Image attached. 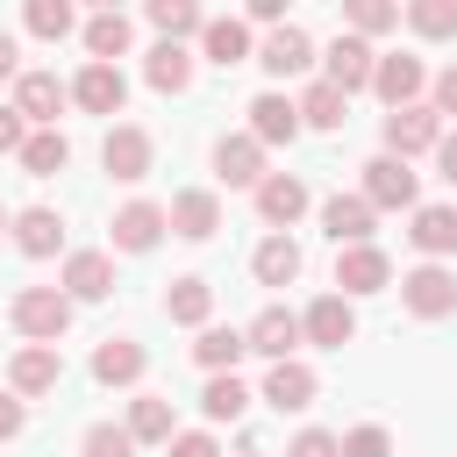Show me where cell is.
Wrapping results in <instances>:
<instances>
[{
    "mask_svg": "<svg viewBox=\"0 0 457 457\" xmlns=\"http://www.w3.org/2000/svg\"><path fill=\"white\" fill-rule=\"evenodd\" d=\"M214 179L257 193V186H264V143H257V136H221V143H214Z\"/></svg>",
    "mask_w": 457,
    "mask_h": 457,
    "instance_id": "cell-12",
    "label": "cell"
},
{
    "mask_svg": "<svg viewBox=\"0 0 457 457\" xmlns=\"http://www.w3.org/2000/svg\"><path fill=\"white\" fill-rule=\"evenodd\" d=\"M200 50H207V64H221V71H228V64H250V57H257V50H250V29H243L236 14H214V21L200 29Z\"/></svg>",
    "mask_w": 457,
    "mask_h": 457,
    "instance_id": "cell-25",
    "label": "cell"
},
{
    "mask_svg": "<svg viewBox=\"0 0 457 457\" xmlns=\"http://www.w3.org/2000/svg\"><path fill=\"white\" fill-rule=\"evenodd\" d=\"M21 421H29V407H21V393L7 386V393H0V443H14V436H21Z\"/></svg>",
    "mask_w": 457,
    "mask_h": 457,
    "instance_id": "cell-45",
    "label": "cell"
},
{
    "mask_svg": "<svg viewBox=\"0 0 457 457\" xmlns=\"http://www.w3.org/2000/svg\"><path fill=\"white\" fill-rule=\"evenodd\" d=\"M343 457H393V436H386L378 421H364V428L343 436Z\"/></svg>",
    "mask_w": 457,
    "mask_h": 457,
    "instance_id": "cell-41",
    "label": "cell"
},
{
    "mask_svg": "<svg viewBox=\"0 0 457 457\" xmlns=\"http://www.w3.org/2000/svg\"><path fill=\"white\" fill-rule=\"evenodd\" d=\"M0 79H21V71H14V36H7V29H0Z\"/></svg>",
    "mask_w": 457,
    "mask_h": 457,
    "instance_id": "cell-49",
    "label": "cell"
},
{
    "mask_svg": "<svg viewBox=\"0 0 457 457\" xmlns=\"http://www.w3.org/2000/svg\"><path fill=\"white\" fill-rule=\"evenodd\" d=\"M421 86H428L421 57H378V71H371V93H378L386 107H414V100H421Z\"/></svg>",
    "mask_w": 457,
    "mask_h": 457,
    "instance_id": "cell-20",
    "label": "cell"
},
{
    "mask_svg": "<svg viewBox=\"0 0 457 457\" xmlns=\"http://www.w3.org/2000/svg\"><path fill=\"white\" fill-rule=\"evenodd\" d=\"M143 364H150V357H143L136 336H107V343L93 350V378H100V386H136Z\"/></svg>",
    "mask_w": 457,
    "mask_h": 457,
    "instance_id": "cell-23",
    "label": "cell"
},
{
    "mask_svg": "<svg viewBox=\"0 0 457 457\" xmlns=\"http://www.w3.org/2000/svg\"><path fill=\"white\" fill-rule=\"evenodd\" d=\"M400 300H407V314L443 321V314H457V278H450L443 264H414V271L400 278Z\"/></svg>",
    "mask_w": 457,
    "mask_h": 457,
    "instance_id": "cell-4",
    "label": "cell"
},
{
    "mask_svg": "<svg viewBox=\"0 0 457 457\" xmlns=\"http://www.w3.org/2000/svg\"><path fill=\"white\" fill-rule=\"evenodd\" d=\"M171 457H221V443H214L207 428H179V436H171Z\"/></svg>",
    "mask_w": 457,
    "mask_h": 457,
    "instance_id": "cell-44",
    "label": "cell"
},
{
    "mask_svg": "<svg viewBox=\"0 0 457 457\" xmlns=\"http://www.w3.org/2000/svg\"><path fill=\"white\" fill-rule=\"evenodd\" d=\"M343 21H350V36H386V29H400V0H343Z\"/></svg>",
    "mask_w": 457,
    "mask_h": 457,
    "instance_id": "cell-39",
    "label": "cell"
},
{
    "mask_svg": "<svg viewBox=\"0 0 457 457\" xmlns=\"http://www.w3.org/2000/svg\"><path fill=\"white\" fill-rule=\"evenodd\" d=\"M57 243H64L57 207H21V214H14V250H21V257H57Z\"/></svg>",
    "mask_w": 457,
    "mask_h": 457,
    "instance_id": "cell-27",
    "label": "cell"
},
{
    "mask_svg": "<svg viewBox=\"0 0 457 457\" xmlns=\"http://www.w3.org/2000/svg\"><path fill=\"white\" fill-rule=\"evenodd\" d=\"M250 136L271 150V143H293L300 136V100H286V93H257L250 100Z\"/></svg>",
    "mask_w": 457,
    "mask_h": 457,
    "instance_id": "cell-21",
    "label": "cell"
},
{
    "mask_svg": "<svg viewBox=\"0 0 457 457\" xmlns=\"http://www.w3.org/2000/svg\"><path fill=\"white\" fill-rule=\"evenodd\" d=\"M100 164H107V179H121V186L150 179V129L114 121V129H107V143H100Z\"/></svg>",
    "mask_w": 457,
    "mask_h": 457,
    "instance_id": "cell-5",
    "label": "cell"
},
{
    "mask_svg": "<svg viewBox=\"0 0 457 457\" xmlns=\"http://www.w3.org/2000/svg\"><path fill=\"white\" fill-rule=\"evenodd\" d=\"M428 107H436V114H457V64H450V71H436V86H428Z\"/></svg>",
    "mask_w": 457,
    "mask_h": 457,
    "instance_id": "cell-46",
    "label": "cell"
},
{
    "mask_svg": "<svg viewBox=\"0 0 457 457\" xmlns=\"http://www.w3.org/2000/svg\"><path fill=\"white\" fill-rule=\"evenodd\" d=\"M243 407H250V386H243L236 371H207V386H200V414H207V421H243Z\"/></svg>",
    "mask_w": 457,
    "mask_h": 457,
    "instance_id": "cell-32",
    "label": "cell"
},
{
    "mask_svg": "<svg viewBox=\"0 0 457 457\" xmlns=\"http://www.w3.org/2000/svg\"><path fill=\"white\" fill-rule=\"evenodd\" d=\"M114 250H157V236L171 228V214L157 207V200H129V207H114Z\"/></svg>",
    "mask_w": 457,
    "mask_h": 457,
    "instance_id": "cell-15",
    "label": "cell"
},
{
    "mask_svg": "<svg viewBox=\"0 0 457 457\" xmlns=\"http://www.w3.org/2000/svg\"><path fill=\"white\" fill-rule=\"evenodd\" d=\"M257 214H264L271 228H293V221L307 214V179H293V171H264V186H257Z\"/></svg>",
    "mask_w": 457,
    "mask_h": 457,
    "instance_id": "cell-19",
    "label": "cell"
},
{
    "mask_svg": "<svg viewBox=\"0 0 457 457\" xmlns=\"http://www.w3.org/2000/svg\"><path fill=\"white\" fill-rule=\"evenodd\" d=\"M171 236H186V243H207L214 228H221V200L207 193V186H186V193H171Z\"/></svg>",
    "mask_w": 457,
    "mask_h": 457,
    "instance_id": "cell-14",
    "label": "cell"
},
{
    "mask_svg": "<svg viewBox=\"0 0 457 457\" xmlns=\"http://www.w3.org/2000/svg\"><path fill=\"white\" fill-rule=\"evenodd\" d=\"M93 7H100V14H121V0H93Z\"/></svg>",
    "mask_w": 457,
    "mask_h": 457,
    "instance_id": "cell-50",
    "label": "cell"
},
{
    "mask_svg": "<svg viewBox=\"0 0 457 457\" xmlns=\"http://www.w3.org/2000/svg\"><path fill=\"white\" fill-rule=\"evenodd\" d=\"M143 14H150V29H157V36H171V43H186V36H200V29H207L200 0H143Z\"/></svg>",
    "mask_w": 457,
    "mask_h": 457,
    "instance_id": "cell-35",
    "label": "cell"
},
{
    "mask_svg": "<svg viewBox=\"0 0 457 457\" xmlns=\"http://www.w3.org/2000/svg\"><path fill=\"white\" fill-rule=\"evenodd\" d=\"M243 7H250V21H271V29H278V21H286V7H293V0H243Z\"/></svg>",
    "mask_w": 457,
    "mask_h": 457,
    "instance_id": "cell-48",
    "label": "cell"
},
{
    "mask_svg": "<svg viewBox=\"0 0 457 457\" xmlns=\"http://www.w3.org/2000/svg\"><path fill=\"white\" fill-rule=\"evenodd\" d=\"M243 336H250V350H257V357H271V364H278V357H293V350L307 343V328H300V314H293V307H264Z\"/></svg>",
    "mask_w": 457,
    "mask_h": 457,
    "instance_id": "cell-17",
    "label": "cell"
},
{
    "mask_svg": "<svg viewBox=\"0 0 457 457\" xmlns=\"http://www.w3.org/2000/svg\"><path fill=\"white\" fill-rule=\"evenodd\" d=\"M21 29L43 36V43H64V36L79 29V7H71V0H21Z\"/></svg>",
    "mask_w": 457,
    "mask_h": 457,
    "instance_id": "cell-34",
    "label": "cell"
},
{
    "mask_svg": "<svg viewBox=\"0 0 457 457\" xmlns=\"http://www.w3.org/2000/svg\"><path fill=\"white\" fill-rule=\"evenodd\" d=\"M79 450H86V457H136V450H143V443H136V436H129V421H121V428H114V421H93V428H86V443H79Z\"/></svg>",
    "mask_w": 457,
    "mask_h": 457,
    "instance_id": "cell-40",
    "label": "cell"
},
{
    "mask_svg": "<svg viewBox=\"0 0 457 457\" xmlns=\"http://www.w3.org/2000/svg\"><path fill=\"white\" fill-rule=\"evenodd\" d=\"M343 121H350V93L328 86V79H314L300 93V129H343Z\"/></svg>",
    "mask_w": 457,
    "mask_h": 457,
    "instance_id": "cell-30",
    "label": "cell"
},
{
    "mask_svg": "<svg viewBox=\"0 0 457 457\" xmlns=\"http://www.w3.org/2000/svg\"><path fill=\"white\" fill-rule=\"evenodd\" d=\"M71 100H79L86 114H121V107H129V79H121V64H86V71L71 79Z\"/></svg>",
    "mask_w": 457,
    "mask_h": 457,
    "instance_id": "cell-11",
    "label": "cell"
},
{
    "mask_svg": "<svg viewBox=\"0 0 457 457\" xmlns=\"http://www.w3.org/2000/svg\"><path fill=\"white\" fill-rule=\"evenodd\" d=\"M371 71H378V50H371V36H336L328 50H321V79L328 86H343V93H364L371 86Z\"/></svg>",
    "mask_w": 457,
    "mask_h": 457,
    "instance_id": "cell-2",
    "label": "cell"
},
{
    "mask_svg": "<svg viewBox=\"0 0 457 457\" xmlns=\"http://www.w3.org/2000/svg\"><path fill=\"white\" fill-rule=\"evenodd\" d=\"M164 314H171L179 328H207V314H214V286H207V278H171V286H164Z\"/></svg>",
    "mask_w": 457,
    "mask_h": 457,
    "instance_id": "cell-29",
    "label": "cell"
},
{
    "mask_svg": "<svg viewBox=\"0 0 457 457\" xmlns=\"http://www.w3.org/2000/svg\"><path fill=\"white\" fill-rule=\"evenodd\" d=\"M286 457H343V436H328V428H300V436L286 443Z\"/></svg>",
    "mask_w": 457,
    "mask_h": 457,
    "instance_id": "cell-42",
    "label": "cell"
},
{
    "mask_svg": "<svg viewBox=\"0 0 457 457\" xmlns=\"http://www.w3.org/2000/svg\"><path fill=\"white\" fill-rule=\"evenodd\" d=\"M364 200H371V207H414V171H407V157L378 150V157L364 164Z\"/></svg>",
    "mask_w": 457,
    "mask_h": 457,
    "instance_id": "cell-13",
    "label": "cell"
},
{
    "mask_svg": "<svg viewBox=\"0 0 457 457\" xmlns=\"http://www.w3.org/2000/svg\"><path fill=\"white\" fill-rule=\"evenodd\" d=\"M257 64H264L271 79H300V71L314 64V36H307V29H293V21H278V29L257 43Z\"/></svg>",
    "mask_w": 457,
    "mask_h": 457,
    "instance_id": "cell-9",
    "label": "cell"
},
{
    "mask_svg": "<svg viewBox=\"0 0 457 457\" xmlns=\"http://www.w3.org/2000/svg\"><path fill=\"white\" fill-rule=\"evenodd\" d=\"M21 143H29V114L0 107V157H21Z\"/></svg>",
    "mask_w": 457,
    "mask_h": 457,
    "instance_id": "cell-43",
    "label": "cell"
},
{
    "mask_svg": "<svg viewBox=\"0 0 457 457\" xmlns=\"http://www.w3.org/2000/svg\"><path fill=\"white\" fill-rule=\"evenodd\" d=\"M386 278H393V257H386L378 243H350V250H336V286H343V300H357V293H386Z\"/></svg>",
    "mask_w": 457,
    "mask_h": 457,
    "instance_id": "cell-6",
    "label": "cell"
},
{
    "mask_svg": "<svg viewBox=\"0 0 457 457\" xmlns=\"http://www.w3.org/2000/svg\"><path fill=\"white\" fill-rule=\"evenodd\" d=\"M407 243L436 264V257H457V207H414V228Z\"/></svg>",
    "mask_w": 457,
    "mask_h": 457,
    "instance_id": "cell-24",
    "label": "cell"
},
{
    "mask_svg": "<svg viewBox=\"0 0 457 457\" xmlns=\"http://www.w3.org/2000/svg\"><path fill=\"white\" fill-rule=\"evenodd\" d=\"M371 221H378V207H371L364 193H328V200H321V228H328V243H336V250L371 243Z\"/></svg>",
    "mask_w": 457,
    "mask_h": 457,
    "instance_id": "cell-7",
    "label": "cell"
},
{
    "mask_svg": "<svg viewBox=\"0 0 457 457\" xmlns=\"http://www.w3.org/2000/svg\"><path fill=\"white\" fill-rule=\"evenodd\" d=\"M64 164H71L64 129H29V143H21V171H29V179H57Z\"/></svg>",
    "mask_w": 457,
    "mask_h": 457,
    "instance_id": "cell-31",
    "label": "cell"
},
{
    "mask_svg": "<svg viewBox=\"0 0 457 457\" xmlns=\"http://www.w3.org/2000/svg\"><path fill=\"white\" fill-rule=\"evenodd\" d=\"M71 100V86L57 71H21L14 79V107L29 114V129H57V107Z\"/></svg>",
    "mask_w": 457,
    "mask_h": 457,
    "instance_id": "cell-10",
    "label": "cell"
},
{
    "mask_svg": "<svg viewBox=\"0 0 457 457\" xmlns=\"http://www.w3.org/2000/svg\"><path fill=\"white\" fill-rule=\"evenodd\" d=\"M243 457H264V450H243Z\"/></svg>",
    "mask_w": 457,
    "mask_h": 457,
    "instance_id": "cell-52",
    "label": "cell"
},
{
    "mask_svg": "<svg viewBox=\"0 0 457 457\" xmlns=\"http://www.w3.org/2000/svg\"><path fill=\"white\" fill-rule=\"evenodd\" d=\"M64 293L71 300H107L114 293V257L107 250H71L64 257Z\"/></svg>",
    "mask_w": 457,
    "mask_h": 457,
    "instance_id": "cell-22",
    "label": "cell"
},
{
    "mask_svg": "<svg viewBox=\"0 0 457 457\" xmlns=\"http://www.w3.org/2000/svg\"><path fill=\"white\" fill-rule=\"evenodd\" d=\"M436 143H443V114H436L428 100L386 114V150H393V157H421V150H436Z\"/></svg>",
    "mask_w": 457,
    "mask_h": 457,
    "instance_id": "cell-3",
    "label": "cell"
},
{
    "mask_svg": "<svg viewBox=\"0 0 457 457\" xmlns=\"http://www.w3.org/2000/svg\"><path fill=\"white\" fill-rule=\"evenodd\" d=\"M436 171L457 186V129H443V143H436Z\"/></svg>",
    "mask_w": 457,
    "mask_h": 457,
    "instance_id": "cell-47",
    "label": "cell"
},
{
    "mask_svg": "<svg viewBox=\"0 0 457 457\" xmlns=\"http://www.w3.org/2000/svg\"><path fill=\"white\" fill-rule=\"evenodd\" d=\"M407 29L428 36V43H450L457 36V0H407Z\"/></svg>",
    "mask_w": 457,
    "mask_h": 457,
    "instance_id": "cell-38",
    "label": "cell"
},
{
    "mask_svg": "<svg viewBox=\"0 0 457 457\" xmlns=\"http://www.w3.org/2000/svg\"><path fill=\"white\" fill-rule=\"evenodd\" d=\"M129 436H136V443H171V436H179V421H171V400H164V393H143V400H129Z\"/></svg>",
    "mask_w": 457,
    "mask_h": 457,
    "instance_id": "cell-33",
    "label": "cell"
},
{
    "mask_svg": "<svg viewBox=\"0 0 457 457\" xmlns=\"http://www.w3.org/2000/svg\"><path fill=\"white\" fill-rule=\"evenodd\" d=\"M250 350V336L243 328H200V343H193V357H200V371H236V357Z\"/></svg>",
    "mask_w": 457,
    "mask_h": 457,
    "instance_id": "cell-37",
    "label": "cell"
},
{
    "mask_svg": "<svg viewBox=\"0 0 457 457\" xmlns=\"http://www.w3.org/2000/svg\"><path fill=\"white\" fill-rule=\"evenodd\" d=\"M129 43H136L129 14H93V21H86V50H93V64H114V57H129Z\"/></svg>",
    "mask_w": 457,
    "mask_h": 457,
    "instance_id": "cell-36",
    "label": "cell"
},
{
    "mask_svg": "<svg viewBox=\"0 0 457 457\" xmlns=\"http://www.w3.org/2000/svg\"><path fill=\"white\" fill-rule=\"evenodd\" d=\"M300 328H307V343H321V350H343V343L357 336V307H350L343 293H321V300L300 314Z\"/></svg>",
    "mask_w": 457,
    "mask_h": 457,
    "instance_id": "cell-16",
    "label": "cell"
},
{
    "mask_svg": "<svg viewBox=\"0 0 457 457\" xmlns=\"http://www.w3.org/2000/svg\"><path fill=\"white\" fill-rule=\"evenodd\" d=\"M57 378H64V357H57V343H21V350H14V364H7V386H14L21 400H36V393H57Z\"/></svg>",
    "mask_w": 457,
    "mask_h": 457,
    "instance_id": "cell-8",
    "label": "cell"
},
{
    "mask_svg": "<svg viewBox=\"0 0 457 457\" xmlns=\"http://www.w3.org/2000/svg\"><path fill=\"white\" fill-rule=\"evenodd\" d=\"M143 79H150L157 93H186V86H193V50L171 43V36H157V50L143 57Z\"/></svg>",
    "mask_w": 457,
    "mask_h": 457,
    "instance_id": "cell-26",
    "label": "cell"
},
{
    "mask_svg": "<svg viewBox=\"0 0 457 457\" xmlns=\"http://www.w3.org/2000/svg\"><path fill=\"white\" fill-rule=\"evenodd\" d=\"M0 236H14V214H7V207H0Z\"/></svg>",
    "mask_w": 457,
    "mask_h": 457,
    "instance_id": "cell-51",
    "label": "cell"
},
{
    "mask_svg": "<svg viewBox=\"0 0 457 457\" xmlns=\"http://www.w3.org/2000/svg\"><path fill=\"white\" fill-rule=\"evenodd\" d=\"M314 393H321V378H314L300 357H278V364L264 371V400H271L278 414H300V407H314Z\"/></svg>",
    "mask_w": 457,
    "mask_h": 457,
    "instance_id": "cell-18",
    "label": "cell"
},
{
    "mask_svg": "<svg viewBox=\"0 0 457 457\" xmlns=\"http://www.w3.org/2000/svg\"><path fill=\"white\" fill-rule=\"evenodd\" d=\"M250 271H257V286H293V278H300V243H293L286 228H271V236L257 243Z\"/></svg>",
    "mask_w": 457,
    "mask_h": 457,
    "instance_id": "cell-28",
    "label": "cell"
},
{
    "mask_svg": "<svg viewBox=\"0 0 457 457\" xmlns=\"http://www.w3.org/2000/svg\"><path fill=\"white\" fill-rule=\"evenodd\" d=\"M14 328H21L29 343H57V336L71 328V293H64V286H21V293H14Z\"/></svg>",
    "mask_w": 457,
    "mask_h": 457,
    "instance_id": "cell-1",
    "label": "cell"
}]
</instances>
